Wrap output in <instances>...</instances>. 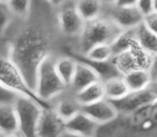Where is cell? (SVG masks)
Segmentation results:
<instances>
[{
	"label": "cell",
	"instance_id": "cell-5",
	"mask_svg": "<svg viewBox=\"0 0 157 137\" xmlns=\"http://www.w3.org/2000/svg\"><path fill=\"white\" fill-rule=\"evenodd\" d=\"M0 81L21 96L34 100L43 108L54 107V104L43 101L27 83L23 72L10 56H0Z\"/></svg>",
	"mask_w": 157,
	"mask_h": 137
},
{
	"label": "cell",
	"instance_id": "cell-12",
	"mask_svg": "<svg viewBox=\"0 0 157 137\" xmlns=\"http://www.w3.org/2000/svg\"><path fill=\"white\" fill-rule=\"evenodd\" d=\"M81 110L89 115L99 125L111 122L119 115V110L117 109L114 104L106 98L97 102L81 106Z\"/></svg>",
	"mask_w": 157,
	"mask_h": 137
},
{
	"label": "cell",
	"instance_id": "cell-10",
	"mask_svg": "<svg viewBox=\"0 0 157 137\" xmlns=\"http://www.w3.org/2000/svg\"><path fill=\"white\" fill-rule=\"evenodd\" d=\"M109 16L122 30L134 29L143 23L142 13L139 11L136 6H104V13Z\"/></svg>",
	"mask_w": 157,
	"mask_h": 137
},
{
	"label": "cell",
	"instance_id": "cell-28",
	"mask_svg": "<svg viewBox=\"0 0 157 137\" xmlns=\"http://www.w3.org/2000/svg\"><path fill=\"white\" fill-rule=\"evenodd\" d=\"M136 6L139 9L143 16L154 12V0H138Z\"/></svg>",
	"mask_w": 157,
	"mask_h": 137
},
{
	"label": "cell",
	"instance_id": "cell-25",
	"mask_svg": "<svg viewBox=\"0 0 157 137\" xmlns=\"http://www.w3.org/2000/svg\"><path fill=\"white\" fill-rule=\"evenodd\" d=\"M6 4L13 15L18 17H26L30 12L31 0H9Z\"/></svg>",
	"mask_w": 157,
	"mask_h": 137
},
{
	"label": "cell",
	"instance_id": "cell-2",
	"mask_svg": "<svg viewBox=\"0 0 157 137\" xmlns=\"http://www.w3.org/2000/svg\"><path fill=\"white\" fill-rule=\"evenodd\" d=\"M48 55L50 53L46 37L40 30L30 28L17 37L9 56L18 65L27 83L35 91L37 70Z\"/></svg>",
	"mask_w": 157,
	"mask_h": 137
},
{
	"label": "cell",
	"instance_id": "cell-33",
	"mask_svg": "<svg viewBox=\"0 0 157 137\" xmlns=\"http://www.w3.org/2000/svg\"><path fill=\"white\" fill-rule=\"evenodd\" d=\"M46 1H48L49 3L54 4V6H61L62 3H64L65 0H46Z\"/></svg>",
	"mask_w": 157,
	"mask_h": 137
},
{
	"label": "cell",
	"instance_id": "cell-6",
	"mask_svg": "<svg viewBox=\"0 0 157 137\" xmlns=\"http://www.w3.org/2000/svg\"><path fill=\"white\" fill-rule=\"evenodd\" d=\"M19 123V133L23 137H37V127L43 107L34 100L21 96L14 104Z\"/></svg>",
	"mask_w": 157,
	"mask_h": 137
},
{
	"label": "cell",
	"instance_id": "cell-30",
	"mask_svg": "<svg viewBox=\"0 0 157 137\" xmlns=\"http://www.w3.org/2000/svg\"><path fill=\"white\" fill-rule=\"evenodd\" d=\"M137 1L138 0H117L114 4L120 6H136Z\"/></svg>",
	"mask_w": 157,
	"mask_h": 137
},
{
	"label": "cell",
	"instance_id": "cell-7",
	"mask_svg": "<svg viewBox=\"0 0 157 137\" xmlns=\"http://www.w3.org/2000/svg\"><path fill=\"white\" fill-rule=\"evenodd\" d=\"M153 56L144 50L138 43L129 50L117 54L112 58V62L121 75H125L136 68L150 70Z\"/></svg>",
	"mask_w": 157,
	"mask_h": 137
},
{
	"label": "cell",
	"instance_id": "cell-19",
	"mask_svg": "<svg viewBox=\"0 0 157 137\" xmlns=\"http://www.w3.org/2000/svg\"><path fill=\"white\" fill-rule=\"evenodd\" d=\"M104 84H105L106 99L110 101L122 99L130 92L123 75L106 79L104 80Z\"/></svg>",
	"mask_w": 157,
	"mask_h": 137
},
{
	"label": "cell",
	"instance_id": "cell-13",
	"mask_svg": "<svg viewBox=\"0 0 157 137\" xmlns=\"http://www.w3.org/2000/svg\"><path fill=\"white\" fill-rule=\"evenodd\" d=\"M66 130L81 137H96L99 124L85 112L80 110L65 122Z\"/></svg>",
	"mask_w": 157,
	"mask_h": 137
},
{
	"label": "cell",
	"instance_id": "cell-20",
	"mask_svg": "<svg viewBox=\"0 0 157 137\" xmlns=\"http://www.w3.org/2000/svg\"><path fill=\"white\" fill-rule=\"evenodd\" d=\"M77 63H78V61L72 55H66V56L59 57L56 59L57 72L63 80V83L67 86V88L72 84L73 77H74L75 71L77 68Z\"/></svg>",
	"mask_w": 157,
	"mask_h": 137
},
{
	"label": "cell",
	"instance_id": "cell-26",
	"mask_svg": "<svg viewBox=\"0 0 157 137\" xmlns=\"http://www.w3.org/2000/svg\"><path fill=\"white\" fill-rule=\"evenodd\" d=\"M19 96H21V94L12 90L11 88L6 87L0 81V105L15 104Z\"/></svg>",
	"mask_w": 157,
	"mask_h": 137
},
{
	"label": "cell",
	"instance_id": "cell-24",
	"mask_svg": "<svg viewBox=\"0 0 157 137\" xmlns=\"http://www.w3.org/2000/svg\"><path fill=\"white\" fill-rule=\"evenodd\" d=\"M81 55V54H80ZM88 60L95 61V62H105V61L112 60L114 56L111 44L101 43L92 46L86 54L82 55Z\"/></svg>",
	"mask_w": 157,
	"mask_h": 137
},
{
	"label": "cell",
	"instance_id": "cell-31",
	"mask_svg": "<svg viewBox=\"0 0 157 137\" xmlns=\"http://www.w3.org/2000/svg\"><path fill=\"white\" fill-rule=\"evenodd\" d=\"M150 72H151L153 78H157V54L153 56V60H152V65L150 68Z\"/></svg>",
	"mask_w": 157,
	"mask_h": 137
},
{
	"label": "cell",
	"instance_id": "cell-37",
	"mask_svg": "<svg viewBox=\"0 0 157 137\" xmlns=\"http://www.w3.org/2000/svg\"><path fill=\"white\" fill-rule=\"evenodd\" d=\"M9 0H0V3H8Z\"/></svg>",
	"mask_w": 157,
	"mask_h": 137
},
{
	"label": "cell",
	"instance_id": "cell-36",
	"mask_svg": "<svg viewBox=\"0 0 157 137\" xmlns=\"http://www.w3.org/2000/svg\"><path fill=\"white\" fill-rule=\"evenodd\" d=\"M154 12L157 13V0H154Z\"/></svg>",
	"mask_w": 157,
	"mask_h": 137
},
{
	"label": "cell",
	"instance_id": "cell-18",
	"mask_svg": "<svg viewBox=\"0 0 157 137\" xmlns=\"http://www.w3.org/2000/svg\"><path fill=\"white\" fill-rule=\"evenodd\" d=\"M123 77L130 91H139L145 89L151 85L154 79L150 70L147 68H136L126 73L125 75H123Z\"/></svg>",
	"mask_w": 157,
	"mask_h": 137
},
{
	"label": "cell",
	"instance_id": "cell-1",
	"mask_svg": "<svg viewBox=\"0 0 157 137\" xmlns=\"http://www.w3.org/2000/svg\"><path fill=\"white\" fill-rule=\"evenodd\" d=\"M96 137H157V99L99 125Z\"/></svg>",
	"mask_w": 157,
	"mask_h": 137
},
{
	"label": "cell",
	"instance_id": "cell-4",
	"mask_svg": "<svg viewBox=\"0 0 157 137\" xmlns=\"http://www.w3.org/2000/svg\"><path fill=\"white\" fill-rule=\"evenodd\" d=\"M56 59L52 54L48 55L37 70L35 92L42 100L49 103L55 102L68 89L57 72Z\"/></svg>",
	"mask_w": 157,
	"mask_h": 137
},
{
	"label": "cell",
	"instance_id": "cell-8",
	"mask_svg": "<svg viewBox=\"0 0 157 137\" xmlns=\"http://www.w3.org/2000/svg\"><path fill=\"white\" fill-rule=\"evenodd\" d=\"M157 99V78L153 79L147 88L139 91H130L124 98L111 101L119 110V114L132 112L136 108L151 103Z\"/></svg>",
	"mask_w": 157,
	"mask_h": 137
},
{
	"label": "cell",
	"instance_id": "cell-9",
	"mask_svg": "<svg viewBox=\"0 0 157 137\" xmlns=\"http://www.w3.org/2000/svg\"><path fill=\"white\" fill-rule=\"evenodd\" d=\"M58 25L60 31L65 37H79L86 25V21L78 12L75 2L62 6L58 13Z\"/></svg>",
	"mask_w": 157,
	"mask_h": 137
},
{
	"label": "cell",
	"instance_id": "cell-16",
	"mask_svg": "<svg viewBox=\"0 0 157 137\" xmlns=\"http://www.w3.org/2000/svg\"><path fill=\"white\" fill-rule=\"evenodd\" d=\"M0 131L4 135L19 132L18 116L14 104L0 105Z\"/></svg>",
	"mask_w": 157,
	"mask_h": 137
},
{
	"label": "cell",
	"instance_id": "cell-17",
	"mask_svg": "<svg viewBox=\"0 0 157 137\" xmlns=\"http://www.w3.org/2000/svg\"><path fill=\"white\" fill-rule=\"evenodd\" d=\"M74 94L76 100L81 106L97 102L106 98L105 84L103 80H97Z\"/></svg>",
	"mask_w": 157,
	"mask_h": 137
},
{
	"label": "cell",
	"instance_id": "cell-15",
	"mask_svg": "<svg viewBox=\"0 0 157 137\" xmlns=\"http://www.w3.org/2000/svg\"><path fill=\"white\" fill-rule=\"evenodd\" d=\"M66 93H67V90L62 96H59L56 100V103L54 104V108L60 115L61 118L65 120V122L81 110V105L75 98L74 92H72L68 89L67 96H66Z\"/></svg>",
	"mask_w": 157,
	"mask_h": 137
},
{
	"label": "cell",
	"instance_id": "cell-21",
	"mask_svg": "<svg viewBox=\"0 0 157 137\" xmlns=\"http://www.w3.org/2000/svg\"><path fill=\"white\" fill-rule=\"evenodd\" d=\"M76 8L86 22L94 19L104 13L101 0H75Z\"/></svg>",
	"mask_w": 157,
	"mask_h": 137
},
{
	"label": "cell",
	"instance_id": "cell-11",
	"mask_svg": "<svg viewBox=\"0 0 157 137\" xmlns=\"http://www.w3.org/2000/svg\"><path fill=\"white\" fill-rule=\"evenodd\" d=\"M65 130V120L54 107L43 108L37 127V137H59Z\"/></svg>",
	"mask_w": 157,
	"mask_h": 137
},
{
	"label": "cell",
	"instance_id": "cell-35",
	"mask_svg": "<svg viewBox=\"0 0 157 137\" xmlns=\"http://www.w3.org/2000/svg\"><path fill=\"white\" fill-rule=\"evenodd\" d=\"M4 137H23L21 136V134L19 133V132H17V133H13V134H8V135H6Z\"/></svg>",
	"mask_w": 157,
	"mask_h": 137
},
{
	"label": "cell",
	"instance_id": "cell-23",
	"mask_svg": "<svg viewBox=\"0 0 157 137\" xmlns=\"http://www.w3.org/2000/svg\"><path fill=\"white\" fill-rule=\"evenodd\" d=\"M137 43H138V41H137L136 28H134V29L122 30L111 43V46L114 55H117L120 54V53L126 52V50H129Z\"/></svg>",
	"mask_w": 157,
	"mask_h": 137
},
{
	"label": "cell",
	"instance_id": "cell-3",
	"mask_svg": "<svg viewBox=\"0 0 157 137\" xmlns=\"http://www.w3.org/2000/svg\"><path fill=\"white\" fill-rule=\"evenodd\" d=\"M121 31L122 29L106 14L86 22L82 32L78 37L79 49L77 54H86L96 44H111Z\"/></svg>",
	"mask_w": 157,
	"mask_h": 137
},
{
	"label": "cell",
	"instance_id": "cell-22",
	"mask_svg": "<svg viewBox=\"0 0 157 137\" xmlns=\"http://www.w3.org/2000/svg\"><path fill=\"white\" fill-rule=\"evenodd\" d=\"M136 33L139 45L150 55L155 56L157 54V34L151 31L143 23L136 28Z\"/></svg>",
	"mask_w": 157,
	"mask_h": 137
},
{
	"label": "cell",
	"instance_id": "cell-38",
	"mask_svg": "<svg viewBox=\"0 0 157 137\" xmlns=\"http://www.w3.org/2000/svg\"><path fill=\"white\" fill-rule=\"evenodd\" d=\"M4 136H6V135H4V134H3V133H2V132H1V131H0V137H4Z\"/></svg>",
	"mask_w": 157,
	"mask_h": 137
},
{
	"label": "cell",
	"instance_id": "cell-14",
	"mask_svg": "<svg viewBox=\"0 0 157 137\" xmlns=\"http://www.w3.org/2000/svg\"><path fill=\"white\" fill-rule=\"evenodd\" d=\"M78 61V63H77L76 71H75L72 84L68 87V89L72 92H74V93L80 91L81 89L95 83V81L101 80L98 73L89 63L85 62V61Z\"/></svg>",
	"mask_w": 157,
	"mask_h": 137
},
{
	"label": "cell",
	"instance_id": "cell-32",
	"mask_svg": "<svg viewBox=\"0 0 157 137\" xmlns=\"http://www.w3.org/2000/svg\"><path fill=\"white\" fill-rule=\"evenodd\" d=\"M59 137H81V136L77 135V134L73 133V132L68 131V130H65V131H64L63 133L61 134V135L59 136Z\"/></svg>",
	"mask_w": 157,
	"mask_h": 137
},
{
	"label": "cell",
	"instance_id": "cell-29",
	"mask_svg": "<svg viewBox=\"0 0 157 137\" xmlns=\"http://www.w3.org/2000/svg\"><path fill=\"white\" fill-rule=\"evenodd\" d=\"M143 24H144L151 31H153L154 33L157 34V13L156 12H152V13H150V14H147V16H144Z\"/></svg>",
	"mask_w": 157,
	"mask_h": 137
},
{
	"label": "cell",
	"instance_id": "cell-34",
	"mask_svg": "<svg viewBox=\"0 0 157 137\" xmlns=\"http://www.w3.org/2000/svg\"><path fill=\"white\" fill-rule=\"evenodd\" d=\"M117 0H101V2H103V4L105 6H113L114 3H116Z\"/></svg>",
	"mask_w": 157,
	"mask_h": 137
},
{
	"label": "cell",
	"instance_id": "cell-27",
	"mask_svg": "<svg viewBox=\"0 0 157 137\" xmlns=\"http://www.w3.org/2000/svg\"><path fill=\"white\" fill-rule=\"evenodd\" d=\"M12 12L6 3H0V33L3 32L10 25Z\"/></svg>",
	"mask_w": 157,
	"mask_h": 137
}]
</instances>
